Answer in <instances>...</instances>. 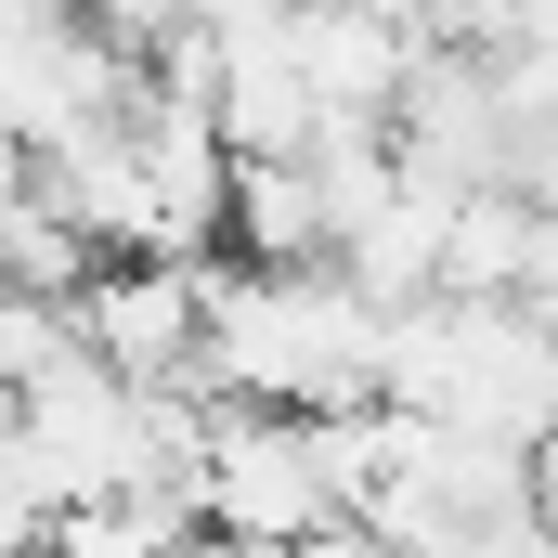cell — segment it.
Here are the masks:
<instances>
[{
	"instance_id": "3957f363",
	"label": "cell",
	"mask_w": 558,
	"mask_h": 558,
	"mask_svg": "<svg viewBox=\"0 0 558 558\" xmlns=\"http://www.w3.org/2000/svg\"><path fill=\"white\" fill-rule=\"evenodd\" d=\"M182 507L221 546H325V533H351V507H338V481L312 454V416H260V403H208Z\"/></svg>"
},
{
	"instance_id": "6da1fadb",
	"label": "cell",
	"mask_w": 558,
	"mask_h": 558,
	"mask_svg": "<svg viewBox=\"0 0 558 558\" xmlns=\"http://www.w3.org/2000/svg\"><path fill=\"white\" fill-rule=\"evenodd\" d=\"M182 390L260 403V416H364V403H390V312L338 260H312V274L221 260L208 274V364Z\"/></svg>"
},
{
	"instance_id": "7a4b0ae2",
	"label": "cell",
	"mask_w": 558,
	"mask_h": 558,
	"mask_svg": "<svg viewBox=\"0 0 558 558\" xmlns=\"http://www.w3.org/2000/svg\"><path fill=\"white\" fill-rule=\"evenodd\" d=\"M390 403L558 454V325H533L520 299H416L390 312Z\"/></svg>"
},
{
	"instance_id": "277c9868",
	"label": "cell",
	"mask_w": 558,
	"mask_h": 558,
	"mask_svg": "<svg viewBox=\"0 0 558 558\" xmlns=\"http://www.w3.org/2000/svg\"><path fill=\"white\" fill-rule=\"evenodd\" d=\"M208 274L221 260H105L78 286V338L143 390H182L208 364Z\"/></svg>"
},
{
	"instance_id": "5b68a950",
	"label": "cell",
	"mask_w": 558,
	"mask_h": 558,
	"mask_svg": "<svg viewBox=\"0 0 558 558\" xmlns=\"http://www.w3.org/2000/svg\"><path fill=\"white\" fill-rule=\"evenodd\" d=\"M92 338H78V299H39V286L0 274V403H26L52 364H78Z\"/></svg>"
}]
</instances>
